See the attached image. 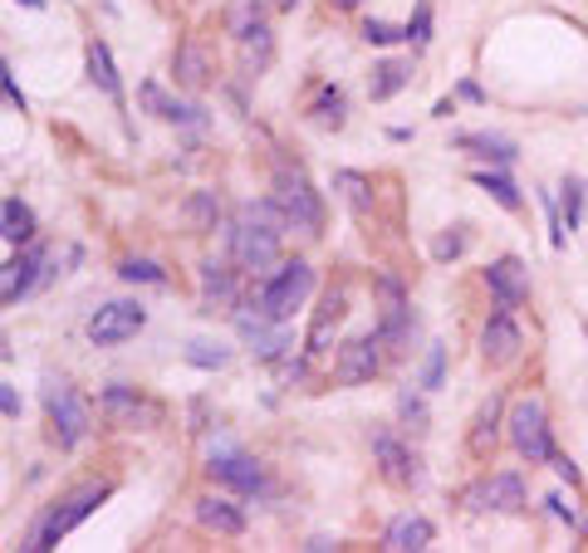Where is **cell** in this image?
<instances>
[{"instance_id": "8992f818", "label": "cell", "mask_w": 588, "mask_h": 553, "mask_svg": "<svg viewBox=\"0 0 588 553\" xmlns=\"http://www.w3.org/2000/svg\"><path fill=\"white\" fill-rule=\"evenodd\" d=\"M511 442L529 466H545L554 460V436H549V412L539 397H519L511 406Z\"/></svg>"}, {"instance_id": "7bdbcfd3", "label": "cell", "mask_w": 588, "mask_h": 553, "mask_svg": "<svg viewBox=\"0 0 588 553\" xmlns=\"http://www.w3.org/2000/svg\"><path fill=\"white\" fill-rule=\"evenodd\" d=\"M0 84H6V94H10V104H15L20 113H25V94H20V84H15V78H10V70H6V64H0Z\"/></svg>"}, {"instance_id": "836d02e7", "label": "cell", "mask_w": 588, "mask_h": 553, "mask_svg": "<svg viewBox=\"0 0 588 553\" xmlns=\"http://www.w3.org/2000/svg\"><path fill=\"white\" fill-rule=\"evenodd\" d=\"M187 216H191V225H197L201 235L217 231V221H221V201H217V191H197V196L187 201Z\"/></svg>"}, {"instance_id": "6da1fadb", "label": "cell", "mask_w": 588, "mask_h": 553, "mask_svg": "<svg viewBox=\"0 0 588 553\" xmlns=\"http://www.w3.org/2000/svg\"><path fill=\"white\" fill-rule=\"evenodd\" d=\"M108 494H113V485H108V480H88V485H78V490H70L60 504H54L50 514L40 519L35 529H30V539H25L20 549H30V553H50V549H60V539H64V534H74V529L84 524V519L94 514L98 504L108 500Z\"/></svg>"}, {"instance_id": "7dc6e473", "label": "cell", "mask_w": 588, "mask_h": 553, "mask_svg": "<svg viewBox=\"0 0 588 553\" xmlns=\"http://www.w3.org/2000/svg\"><path fill=\"white\" fill-rule=\"evenodd\" d=\"M280 6H285V10H294V0H280Z\"/></svg>"}, {"instance_id": "d6a6232c", "label": "cell", "mask_w": 588, "mask_h": 553, "mask_svg": "<svg viewBox=\"0 0 588 553\" xmlns=\"http://www.w3.org/2000/svg\"><path fill=\"white\" fill-rule=\"evenodd\" d=\"M334 191H344V201L358 211V216L372 206V182L364 172H334Z\"/></svg>"}, {"instance_id": "681fc988", "label": "cell", "mask_w": 588, "mask_h": 553, "mask_svg": "<svg viewBox=\"0 0 588 553\" xmlns=\"http://www.w3.org/2000/svg\"><path fill=\"white\" fill-rule=\"evenodd\" d=\"M0 358H6V348H0Z\"/></svg>"}, {"instance_id": "277c9868", "label": "cell", "mask_w": 588, "mask_h": 553, "mask_svg": "<svg viewBox=\"0 0 588 553\" xmlns=\"http://www.w3.org/2000/svg\"><path fill=\"white\" fill-rule=\"evenodd\" d=\"M280 235L285 231H275V225H265L260 216H251V211H235V225H231V259L241 269H270L280 259Z\"/></svg>"}, {"instance_id": "c3c4849f", "label": "cell", "mask_w": 588, "mask_h": 553, "mask_svg": "<svg viewBox=\"0 0 588 553\" xmlns=\"http://www.w3.org/2000/svg\"><path fill=\"white\" fill-rule=\"evenodd\" d=\"M0 94H6V84H0Z\"/></svg>"}, {"instance_id": "f35d334b", "label": "cell", "mask_w": 588, "mask_h": 553, "mask_svg": "<svg viewBox=\"0 0 588 553\" xmlns=\"http://www.w3.org/2000/svg\"><path fill=\"white\" fill-rule=\"evenodd\" d=\"M441 368H447V348L432 343L427 348V368H422V387H441Z\"/></svg>"}, {"instance_id": "f1b7e54d", "label": "cell", "mask_w": 588, "mask_h": 553, "mask_svg": "<svg viewBox=\"0 0 588 553\" xmlns=\"http://www.w3.org/2000/svg\"><path fill=\"white\" fill-rule=\"evenodd\" d=\"M456 148H471V152L491 157V162H515V157H519L515 142L511 138H495V132H461Z\"/></svg>"}, {"instance_id": "d6986e66", "label": "cell", "mask_w": 588, "mask_h": 553, "mask_svg": "<svg viewBox=\"0 0 588 553\" xmlns=\"http://www.w3.org/2000/svg\"><path fill=\"white\" fill-rule=\"evenodd\" d=\"M344 313H348V299H344V289H329V295L319 299V309H314V323H309V353H324V348L334 343V333H338V323H344Z\"/></svg>"}, {"instance_id": "ab89813d", "label": "cell", "mask_w": 588, "mask_h": 553, "mask_svg": "<svg viewBox=\"0 0 588 553\" xmlns=\"http://www.w3.org/2000/svg\"><path fill=\"white\" fill-rule=\"evenodd\" d=\"M407 40H412V44H427V40H432V10H427V6H417L412 25H407Z\"/></svg>"}, {"instance_id": "83f0119b", "label": "cell", "mask_w": 588, "mask_h": 553, "mask_svg": "<svg viewBox=\"0 0 588 553\" xmlns=\"http://www.w3.org/2000/svg\"><path fill=\"white\" fill-rule=\"evenodd\" d=\"M270 54H275V40H270V25H255L251 35L241 40V70H245V78H255L260 70L270 64Z\"/></svg>"}, {"instance_id": "52a82bcc", "label": "cell", "mask_w": 588, "mask_h": 553, "mask_svg": "<svg viewBox=\"0 0 588 553\" xmlns=\"http://www.w3.org/2000/svg\"><path fill=\"white\" fill-rule=\"evenodd\" d=\"M44 265H50V245H40V241L20 245V251L0 265V304H20L25 295H35L44 285V275H50Z\"/></svg>"}, {"instance_id": "b9f144b4", "label": "cell", "mask_w": 588, "mask_h": 553, "mask_svg": "<svg viewBox=\"0 0 588 553\" xmlns=\"http://www.w3.org/2000/svg\"><path fill=\"white\" fill-rule=\"evenodd\" d=\"M0 416H20V392L0 382Z\"/></svg>"}, {"instance_id": "5bb4252c", "label": "cell", "mask_w": 588, "mask_h": 553, "mask_svg": "<svg viewBox=\"0 0 588 553\" xmlns=\"http://www.w3.org/2000/svg\"><path fill=\"white\" fill-rule=\"evenodd\" d=\"M485 285H491V295H495L501 309H519V304L529 299V269L519 265L515 255H505L485 269Z\"/></svg>"}, {"instance_id": "5b68a950", "label": "cell", "mask_w": 588, "mask_h": 553, "mask_svg": "<svg viewBox=\"0 0 588 553\" xmlns=\"http://www.w3.org/2000/svg\"><path fill=\"white\" fill-rule=\"evenodd\" d=\"M309 289H314V269L304 265V259H290V265H280L275 275L265 279V285H260V309L270 313V319L275 323H285L294 309H300L304 299H309Z\"/></svg>"}, {"instance_id": "7c38bea8", "label": "cell", "mask_w": 588, "mask_h": 553, "mask_svg": "<svg viewBox=\"0 0 588 553\" xmlns=\"http://www.w3.org/2000/svg\"><path fill=\"white\" fill-rule=\"evenodd\" d=\"M519 348H525V333H519V323L511 319V309H501V313H491L485 319V329H481V358L491 368H511L515 358H519Z\"/></svg>"}, {"instance_id": "7a4b0ae2", "label": "cell", "mask_w": 588, "mask_h": 553, "mask_svg": "<svg viewBox=\"0 0 588 553\" xmlns=\"http://www.w3.org/2000/svg\"><path fill=\"white\" fill-rule=\"evenodd\" d=\"M44 412H50L54 442H60L64 450H74V446L88 436V402L78 397L74 382H64V377H44Z\"/></svg>"}, {"instance_id": "60d3db41", "label": "cell", "mask_w": 588, "mask_h": 553, "mask_svg": "<svg viewBox=\"0 0 588 553\" xmlns=\"http://www.w3.org/2000/svg\"><path fill=\"white\" fill-rule=\"evenodd\" d=\"M461 251H466V235H461V231H451V235H441V241L432 245V255L441 259V265H447V259H456Z\"/></svg>"}, {"instance_id": "44dd1931", "label": "cell", "mask_w": 588, "mask_h": 553, "mask_svg": "<svg viewBox=\"0 0 588 553\" xmlns=\"http://www.w3.org/2000/svg\"><path fill=\"white\" fill-rule=\"evenodd\" d=\"M378 289H382V343H402L407 323H412V309H407V299H402V285L392 275H382Z\"/></svg>"}, {"instance_id": "ac0fdd59", "label": "cell", "mask_w": 588, "mask_h": 553, "mask_svg": "<svg viewBox=\"0 0 588 553\" xmlns=\"http://www.w3.org/2000/svg\"><path fill=\"white\" fill-rule=\"evenodd\" d=\"M235 299H241V289H235V269L221 265V259H207V265H201V304H207V313L235 309Z\"/></svg>"}, {"instance_id": "1f68e13d", "label": "cell", "mask_w": 588, "mask_h": 553, "mask_svg": "<svg viewBox=\"0 0 588 553\" xmlns=\"http://www.w3.org/2000/svg\"><path fill=\"white\" fill-rule=\"evenodd\" d=\"M187 363L201 368V372H221L225 363H231V348L211 343V338H191V343H187Z\"/></svg>"}, {"instance_id": "d4e9b609", "label": "cell", "mask_w": 588, "mask_h": 553, "mask_svg": "<svg viewBox=\"0 0 588 553\" xmlns=\"http://www.w3.org/2000/svg\"><path fill=\"white\" fill-rule=\"evenodd\" d=\"M407 78H412V70H407L402 60H382L378 70H372V84H368V98L372 104H388L392 94H402Z\"/></svg>"}, {"instance_id": "4fadbf2b", "label": "cell", "mask_w": 588, "mask_h": 553, "mask_svg": "<svg viewBox=\"0 0 588 553\" xmlns=\"http://www.w3.org/2000/svg\"><path fill=\"white\" fill-rule=\"evenodd\" d=\"M98 406H104V416H108L113 426H153L157 416H162L147 397H138L133 387H118V382H113V387H104Z\"/></svg>"}, {"instance_id": "8d00e7d4", "label": "cell", "mask_w": 588, "mask_h": 553, "mask_svg": "<svg viewBox=\"0 0 588 553\" xmlns=\"http://www.w3.org/2000/svg\"><path fill=\"white\" fill-rule=\"evenodd\" d=\"M398 416H402L407 432H427V402L417 397V392H402L398 397Z\"/></svg>"}, {"instance_id": "74e56055", "label": "cell", "mask_w": 588, "mask_h": 553, "mask_svg": "<svg viewBox=\"0 0 588 553\" xmlns=\"http://www.w3.org/2000/svg\"><path fill=\"white\" fill-rule=\"evenodd\" d=\"M364 40H368V44H398V40H407V30L388 25V20H368V25H364Z\"/></svg>"}, {"instance_id": "4dcf8cb0", "label": "cell", "mask_w": 588, "mask_h": 553, "mask_svg": "<svg viewBox=\"0 0 588 553\" xmlns=\"http://www.w3.org/2000/svg\"><path fill=\"white\" fill-rule=\"evenodd\" d=\"M118 275L128 279V285H153V289H167V285H172V279H167V269L157 265V259H138V255L123 259Z\"/></svg>"}, {"instance_id": "f546056e", "label": "cell", "mask_w": 588, "mask_h": 553, "mask_svg": "<svg viewBox=\"0 0 588 553\" xmlns=\"http://www.w3.org/2000/svg\"><path fill=\"white\" fill-rule=\"evenodd\" d=\"M495 422H501V397H491L476 412V426H471V456H491L495 450Z\"/></svg>"}, {"instance_id": "e575fe53", "label": "cell", "mask_w": 588, "mask_h": 553, "mask_svg": "<svg viewBox=\"0 0 588 553\" xmlns=\"http://www.w3.org/2000/svg\"><path fill=\"white\" fill-rule=\"evenodd\" d=\"M476 187H481V191H491V196L501 201L505 211H519V206H525V196H519V187L511 182V177H501V172H476Z\"/></svg>"}, {"instance_id": "603a6c76", "label": "cell", "mask_w": 588, "mask_h": 553, "mask_svg": "<svg viewBox=\"0 0 588 553\" xmlns=\"http://www.w3.org/2000/svg\"><path fill=\"white\" fill-rule=\"evenodd\" d=\"M172 74H177V84H182V88L201 94V88L211 84V60H207V50H201L197 40H187L182 50H177V60H172Z\"/></svg>"}, {"instance_id": "ba28073f", "label": "cell", "mask_w": 588, "mask_h": 553, "mask_svg": "<svg viewBox=\"0 0 588 553\" xmlns=\"http://www.w3.org/2000/svg\"><path fill=\"white\" fill-rule=\"evenodd\" d=\"M207 476L217 480V485H225V490H235V494H265V490H270L265 466H260L255 456H245V450H235V446L211 450Z\"/></svg>"}, {"instance_id": "4316f807", "label": "cell", "mask_w": 588, "mask_h": 553, "mask_svg": "<svg viewBox=\"0 0 588 553\" xmlns=\"http://www.w3.org/2000/svg\"><path fill=\"white\" fill-rule=\"evenodd\" d=\"M255 25H265V0H231L225 6V35L245 40Z\"/></svg>"}, {"instance_id": "f6af8a7d", "label": "cell", "mask_w": 588, "mask_h": 553, "mask_svg": "<svg viewBox=\"0 0 588 553\" xmlns=\"http://www.w3.org/2000/svg\"><path fill=\"white\" fill-rule=\"evenodd\" d=\"M15 6H25V10H44V0H15Z\"/></svg>"}, {"instance_id": "9c48e42d", "label": "cell", "mask_w": 588, "mask_h": 553, "mask_svg": "<svg viewBox=\"0 0 588 553\" xmlns=\"http://www.w3.org/2000/svg\"><path fill=\"white\" fill-rule=\"evenodd\" d=\"M147 329V309L143 304H133V299H113L104 304V309L88 319V343H98V348H118V343H128V338H138Z\"/></svg>"}, {"instance_id": "d590c367", "label": "cell", "mask_w": 588, "mask_h": 553, "mask_svg": "<svg viewBox=\"0 0 588 553\" xmlns=\"http://www.w3.org/2000/svg\"><path fill=\"white\" fill-rule=\"evenodd\" d=\"M559 216H564V231H579V221H584V182H579V177H569V182H564Z\"/></svg>"}, {"instance_id": "e0dca14e", "label": "cell", "mask_w": 588, "mask_h": 553, "mask_svg": "<svg viewBox=\"0 0 588 553\" xmlns=\"http://www.w3.org/2000/svg\"><path fill=\"white\" fill-rule=\"evenodd\" d=\"M471 500H476V510L519 514V510H525V480H519L515 470H505V476H491V480H485L481 490L471 494Z\"/></svg>"}, {"instance_id": "484cf974", "label": "cell", "mask_w": 588, "mask_h": 553, "mask_svg": "<svg viewBox=\"0 0 588 553\" xmlns=\"http://www.w3.org/2000/svg\"><path fill=\"white\" fill-rule=\"evenodd\" d=\"M344 88H334V84H324L319 94H314V104H309V123L314 128H344Z\"/></svg>"}, {"instance_id": "7402d4cb", "label": "cell", "mask_w": 588, "mask_h": 553, "mask_svg": "<svg viewBox=\"0 0 588 553\" xmlns=\"http://www.w3.org/2000/svg\"><path fill=\"white\" fill-rule=\"evenodd\" d=\"M197 519L211 529V534H225V539L245 534V510H241V504H231V500H221V494L197 500Z\"/></svg>"}, {"instance_id": "ffe728a7", "label": "cell", "mask_w": 588, "mask_h": 553, "mask_svg": "<svg viewBox=\"0 0 588 553\" xmlns=\"http://www.w3.org/2000/svg\"><path fill=\"white\" fill-rule=\"evenodd\" d=\"M88 84L98 88V94L108 98V104H118L123 108V78H118V64H113V50L104 40H88Z\"/></svg>"}, {"instance_id": "9a60e30c", "label": "cell", "mask_w": 588, "mask_h": 553, "mask_svg": "<svg viewBox=\"0 0 588 553\" xmlns=\"http://www.w3.org/2000/svg\"><path fill=\"white\" fill-rule=\"evenodd\" d=\"M372 450H378V466H382V476H388L392 485H422V460H417L392 432L372 436Z\"/></svg>"}, {"instance_id": "bcb514c9", "label": "cell", "mask_w": 588, "mask_h": 553, "mask_svg": "<svg viewBox=\"0 0 588 553\" xmlns=\"http://www.w3.org/2000/svg\"><path fill=\"white\" fill-rule=\"evenodd\" d=\"M329 6H338V10H354V6H358V0H329Z\"/></svg>"}, {"instance_id": "30bf717a", "label": "cell", "mask_w": 588, "mask_h": 553, "mask_svg": "<svg viewBox=\"0 0 588 553\" xmlns=\"http://www.w3.org/2000/svg\"><path fill=\"white\" fill-rule=\"evenodd\" d=\"M382 333H368V338H348L344 348H338V363H334V377L344 382V387H364V382L378 377L382 368Z\"/></svg>"}, {"instance_id": "8fae6325", "label": "cell", "mask_w": 588, "mask_h": 553, "mask_svg": "<svg viewBox=\"0 0 588 553\" xmlns=\"http://www.w3.org/2000/svg\"><path fill=\"white\" fill-rule=\"evenodd\" d=\"M138 104H143V113H153V118H162V123H177V128H191V132L207 128V108L172 98L157 78H147V84L138 88Z\"/></svg>"}, {"instance_id": "ee69618b", "label": "cell", "mask_w": 588, "mask_h": 553, "mask_svg": "<svg viewBox=\"0 0 588 553\" xmlns=\"http://www.w3.org/2000/svg\"><path fill=\"white\" fill-rule=\"evenodd\" d=\"M549 466H554V470H559V476H564V480H569V485H574V480H579V470H574V460H564V456H554V460H549Z\"/></svg>"}, {"instance_id": "2e32d148", "label": "cell", "mask_w": 588, "mask_h": 553, "mask_svg": "<svg viewBox=\"0 0 588 553\" xmlns=\"http://www.w3.org/2000/svg\"><path fill=\"white\" fill-rule=\"evenodd\" d=\"M432 539H437V529L427 514H398L388 524V534H382V549L388 553H422V549H432Z\"/></svg>"}, {"instance_id": "cb8c5ba5", "label": "cell", "mask_w": 588, "mask_h": 553, "mask_svg": "<svg viewBox=\"0 0 588 553\" xmlns=\"http://www.w3.org/2000/svg\"><path fill=\"white\" fill-rule=\"evenodd\" d=\"M0 241H10L15 251L35 241V211H30L20 196H10L6 206H0Z\"/></svg>"}, {"instance_id": "3957f363", "label": "cell", "mask_w": 588, "mask_h": 553, "mask_svg": "<svg viewBox=\"0 0 588 553\" xmlns=\"http://www.w3.org/2000/svg\"><path fill=\"white\" fill-rule=\"evenodd\" d=\"M275 201L285 206L294 231H319L324 225V196L314 191L309 177H304V167H290V162L275 167Z\"/></svg>"}]
</instances>
